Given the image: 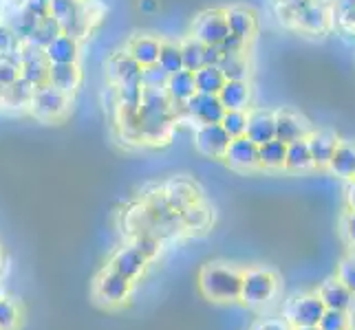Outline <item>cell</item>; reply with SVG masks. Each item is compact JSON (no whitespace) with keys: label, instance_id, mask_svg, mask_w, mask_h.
Returning <instances> with one entry per match:
<instances>
[{"label":"cell","instance_id":"6da1fadb","mask_svg":"<svg viewBox=\"0 0 355 330\" xmlns=\"http://www.w3.org/2000/svg\"><path fill=\"white\" fill-rule=\"evenodd\" d=\"M177 124V106L166 89H144L139 104V139L144 145L168 143Z\"/></svg>","mask_w":355,"mask_h":330},{"label":"cell","instance_id":"7a4b0ae2","mask_svg":"<svg viewBox=\"0 0 355 330\" xmlns=\"http://www.w3.org/2000/svg\"><path fill=\"white\" fill-rule=\"evenodd\" d=\"M243 271L227 264H205L199 273L203 297L212 302H236L241 297Z\"/></svg>","mask_w":355,"mask_h":330},{"label":"cell","instance_id":"3957f363","mask_svg":"<svg viewBox=\"0 0 355 330\" xmlns=\"http://www.w3.org/2000/svg\"><path fill=\"white\" fill-rule=\"evenodd\" d=\"M71 104H73L71 95L53 89L51 84H42V86L33 91L27 110L38 121H60L69 115Z\"/></svg>","mask_w":355,"mask_h":330},{"label":"cell","instance_id":"277c9868","mask_svg":"<svg viewBox=\"0 0 355 330\" xmlns=\"http://www.w3.org/2000/svg\"><path fill=\"white\" fill-rule=\"evenodd\" d=\"M278 291V277L269 268H250L243 271L241 282V302L248 306H265L267 302H272Z\"/></svg>","mask_w":355,"mask_h":330},{"label":"cell","instance_id":"5b68a950","mask_svg":"<svg viewBox=\"0 0 355 330\" xmlns=\"http://www.w3.org/2000/svg\"><path fill=\"white\" fill-rule=\"evenodd\" d=\"M324 313V304L318 297V293H300L293 295L285 304V322L289 328H304V326H318Z\"/></svg>","mask_w":355,"mask_h":330},{"label":"cell","instance_id":"8992f818","mask_svg":"<svg viewBox=\"0 0 355 330\" xmlns=\"http://www.w3.org/2000/svg\"><path fill=\"white\" fill-rule=\"evenodd\" d=\"M130 291H132V282L126 277H121L119 273H115L113 268H104V271L97 275L95 279V286H93V295L95 300L104 304L108 309H115L126 304L130 297Z\"/></svg>","mask_w":355,"mask_h":330},{"label":"cell","instance_id":"52a82bcc","mask_svg":"<svg viewBox=\"0 0 355 330\" xmlns=\"http://www.w3.org/2000/svg\"><path fill=\"white\" fill-rule=\"evenodd\" d=\"M183 113L188 119L197 121V126L201 124H221L225 108L216 95H203V93H194L190 100L177 108V117Z\"/></svg>","mask_w":355,"mask_h":330},{"label":"cell","instance_id":"ba28073f","mask_svg":"<svg viewBox=\"0 0 355 330\" xmlns=\"http://www.w3.org/2000/svg\"><path fill=\"white\" fill-rule=\"evenodd\" d=\"M227 33L230 29H227L223 9H207L192 20L190 35L197 38L201 44H221Z\"/></svg>","mask_w":355,"mask_h":330},{"label":"cell","instance_id":"9c48e42d","mask_svg":"<svg viewBox=\"0 0 355 330\" xmlns=\"http://www.w3.org/2000/svg\"><path fill=\"white\" fill-rule=\"evenodd\" d=\"M49 75V59L44 48H38L29 42H20V77L31 86H42Z\"/></svg>","mask_w":355,"mask_h":330},{"label":"cell","instance_id":"30bf717a","mask_svg":"<svg viewBox=\"0 0 355 330\" xmlns=\"http://www.w3.org/2000/svg\"><path fill=\"white\" fill-rule=\"evenodd\" d=\"M230 141V134L221 124H201L194 130V148L207 158H223Z\"/></svg>","mask_w":355,"mask_h":330},{"label":"cell","instance_id":"8fae6325","mask_svg":"<svg viewBox=\"0 0 355 330\" xmlns=\"http://www.w3.org/2000/svg\"><path fill=\"white\" fill-rule=\"evenodd\" d=\"M104 75L111 82V86H117L121 82L128 80H139L141 77V66L130 57L126 51H115L104 59Z\"/></svg>","mask_w":355,"mask_h":330},{"label":"cell","instance_id":"7c38bea8","mask_svg":"<svg viewBox=\"0 0 355 330\" xmlns=\"http://www.w3.org/2000/svg\"><path fill=\"white\" fill-rule=\"evenodd\" d=\"M148 258L135 247V244H128V247H121L113 258L111 262H108V268H113L115 273H119L121 277L130 279V282H135L141 273L144 268L148 266Z\"/></svg>","mask_w":355,"mask_h":330},{"label":"cell","instance_id":"4fadbf2b","mask_svg":"<svg viewBox=\"0 0 355 330\" xmlns=\"http://www.w3.org/2000/svg\"><path fill=\"white\" fill-rule=\"evenodd\" d=\"M223 158H225V163L234 169H243V172L245 169H256L259 167V145L243 134V137L230 141Z\"/></svg>","mask_w":355,"mask_h":330},{"label":"cell","instance_id":"5bb4252c","mask_svg":"<svg viewBox=\"0 0 355 330\" xmlns=\"http://www.w3.org/2000/svg\"><path fill=\"white\" fill-rule=\"evenodd\" d=\"M318 297L322 300L324 309L342 311L349 315L355 311V295L340 282L338 277H329L327 282H322L320 288H318Z\"/></svg>","mask_w":355,"mask_h":330},{"label":"cell","instance_id":"9a60e30c","mask_svg":"<svg viewBox=\"0 0 355 330\" xmlns=\"http://www.w3.org/2000/svg\"><path fill=\"white\" fill-rule=\"evenodd\" d=\"M162 194L166 196L168 205L173 207L175 212H183L186 207H190V205L201 201L199 187L194 185L192 181H188V178H173V181H168L166 185L162 187Z\"/></svg>","mask_w":355,"mask_h":330},{"label":"cell","instance_id":"2e32d148","mask_svg":"<svg viewBox=\"0 0 355 330\" xmlns=\"http://www.w3.org/2000/svg\"><path fill=\"white\" fill-rule=\"evenodd\" d=\"M274 124H276V139L283 143H293L300 139H307V134L311 132L307 121L302 117H298L291 110H278L274 113Z\"/></svg>","mask_w":355,"mask_h":330},{"label":"cell","instance_id":"e0dca14e","mask_svg":"<svg viewBox=\"0 0 355 330\" xmlns=\"http://www.w3.org/2000/svg\"><path fill=\"white\" fill-rule=\"evenodd\" d=\"M159 48H162V38H157L153 33H135L126 44V51L141 68L157 64Z\"/></svg>","mask_w":355,"mask_h":330},{"label":"cell","instance_id":"ac0fdd59","mask_svg":"<svg viewBox=\"0 0 355 330\" xmlns=\"http://www.w3.org/2000/svg\"><path fill=\"white\" fill-rule=\"evenodd\" d=\"M307 143H309V152L313 158V167H327L331 156L338 148V134L331 130H313L307 134Z\"/></svg>","mask_w":355,"mask_h":330},{"label":"cell","instance_id":"d6986e66","mask_svg":"<svg viewBox=\"0 0 355 330\" xmlns=\"http://www.w3.org/2000/svg\"><path fill=\"white\" fill-rule=\"evenodd\" d=\"M245 137L254 141L256 145H263L267 141L276 139L274 113H269V110H252V113H248V130H245Z\"/></svg>","mask_w":355,"mask_h":330},{"label":"cell","instance_id":"ffe728a7","mask_svg":"<svg viewBox=\"0 0 355 330\" xmlns=\"http://www.w3.org/2000/svg\"><path fill=\"white\" fill-rule=\"evenodd\" d=\"M46 84L73 97L82 84V71L78 64H49Z\"/></svg>","mask_w":355,"mask_h":330},{"label":"cell","instance_id":"44dd1931","mask_svg":"<svg viewBox=\"0 0 355 330\" xmlns=\"http://www.w3.org/2000/svg\"><path fill=\"white\" fill-rule=\"evenodd\" d=\"M49 64H78L80 59V40L60 33L58 38L44 48Z\"/></svg>","mask_w":355,"mask_h":330},{"label":"cell","instance_id":"7402d4cb","mask_svg":"<svg viewBox=\"0 0 355 330\" xmlns=\"http://www.w3.org/2000/svg\"><path fill=\"white\" fill-rule=\"evenodd\" d=\"M218 100H221L225 110H248L252 100V89L248 80H225L223 89L218 91Z\"/></svg>","mask_w":355,"mask_h":330},{"label":"cell","instance_id":"603a6c76","mask_svg":"<svg viewBox=\"0 0 355 330\" xmlns=\"http://www.w3.org/2000/svg\"><path fill=\"white\" fill-rule=\"evenodd\" d=\"M327 169L338 178L353 181L355 178V143L340 141Z\"/></svg>","mask_w":355,"mask_h":330},{"label":"cell","instance_id":"cb8c5ba5","mask_svg":"<svg viewBox=\"0 0 355 330\" xmlns=\"http://www.w3.org/2000/svg\"><path fill=\"white\" fill-rule=\"evenodd\" d=\"M166 93L170 97V102H173L177 108L183 106L194 93H197V89H194V73L186 71V68L173 73L166 82Z\"/></svg>","mask_w":355,"mask_h":330},{"label":"cell","instance_id":"d4e9b609","mask_svg":"<svg viewBox=\"0 0 355 330\" xmlns=\"http://www.w3.org/2000/svg\"><path fill=\"white\" fill-rule=\"evenodd\" d=\"M225 11V22L232 35H239L243 40H250L256 33V18L248 7H230Z\"/></svg>","mask_w":355,"mask_h":330},{"label":"cell","instance_id":"484cf974","mask_svg":"<svg viewBox=\"0 0 355 330\" xmlns=\"http://www.w3.org/2000/svg\"><path fill=\"white\" fill-rule=\"evenodd\" d=\"M298 24V27L302 31H309V33H322L327 27H329V11L324 5L320 3H311L304 7L302 11H298L296 20H293Z\"/></svg>","mask_w":355,"mask_h":330},{"label":"cell","instance_id":"4316f807","mask_svg":"<svg viewBox=\"0 0 355 330\" xmlns=\"http://www.w3.org/2000/svg\"><path fill=\"white\" fill-rule=\"evenodd\" d=\"M283 169H287V172H296V174H302V172H309V169H313V158H311V152H309L307 139L293 141V143L287 145L285 167Z\"/></svg>","mask_w":355,"mask_h":330},{"label":"cell","instance_id":"83f0119b","mask_svg":"<svg viewBox=\"0 0 355 330\" xmlns=\"http://www.w3.org/2000/svg\"><path fill=\"white\" fill-rule=\"evenodd\" d=\"M285 154L287 143L272 139L263 145H259V167L263 169H283L285 167Z\"/></svg>","mask_w":355,"mask_h":330},{"label":"cell","instance_id":"f1b7e54d","mask_svg":"<svg viewBox=\"0 0 355 330\" xmlns=\"http://www.w3.org/2000/svg\"><path fill=\"white\" fill-rule=\"evenodd\" d=\"M223 84H225V77L216 66H201L199 71H194V89H197V93L218 95V91L223 89Z\"/></svg>","mask_w":355,"mask_h":330},{"label":"cell","instance_id":"f546056e","mask_svg":"<svg viewBox=\"0 0 355 330\" xmlns=\"http://www.w3.org/2000/svg\"><path fill=\"white\" fill-rule=\"evenodd\" d=\"M60 33H62V24H60L51 16H44V18L38 20V24H35V29L31 31L27 42L33 44V46H38V48H46Z\"/></svg>","mask_w":355,"mask_h":330},{"label":"cell","instance_id":"4dcf8cb0","mask_svg":"<svg viewBox=\"0 0 355 330\" xmlns=\"http://www.w3.org/2000/svg\"><path fill=\"white\" fill-rule=\"evenodd\" d=\"M33 91H35V86H31L29 82L18 77L14 84H9L7 89H3L0 102H3L5 106H11V108H27L31 97H33Z\"/></svg>","mask_w":355,"mask_h":330},{"label":"cell","instance_id":"1f68e13d","mask_svg":"<svg viewBox=\"0 0 355 330\" xmlns=\"http://www.w3.org/2000/svg\"><path fill=\"white\" fill-rule=\"evenodd\" d=\"M216 68L223 73L225 80H248L250 77V62L245 53H223L221 62Z\"/></svg>","mask_w":355,"mask_h":330},{"label":"cell","instance_id":"d6a6232c","mask_svg":"<svg viewBox=\"0 0 355 330\" xmlns=\"http://www.w3.org/2000/svg\"><path fill=\"white\" fill-rule=\"evenodd\" d=\"M203 46L197 38L192 35H186L181 42H179V51H181V62L186 71H199L203 66Z\"/></svg>","mask_w":355,"mask_h":330},{"label":"cell","instance_id":"836d02e7","mask_svg":"<svg viewBox=\"0 0 355 330\" xmlns=\"http://www.w3.org/2000/svg\"><path fill=\"white\" fill-rule=\"evenodd\" d=\"M38 16H33L31 11H27L24 7H20L18 11H14V16L9 18V27H11V31L16 33V38H18V42H27L29 40V35H31V31L35 29V24H38Z\"/></svg>","mask_w":355,"mask_h":330},{"label":"cell","instance_id":"e575fe53","mask_svg":"<svg viewBox=\"0 0 355 330\" xmlns=\"http://www.w3.org/2000/svg\"><path fill=\"white\" fill-rule=\"evenodd\" d=\"M179 216H181V227L183 229H192V231L205 229L207 225H210V218H212L210 210L203 207L201 201L190 205V207H186L183 212H179Z\"/></svg>","mask_w":355,"mask_h":330},{"label":"cell","instance_id":"d590c367","mask_svg":"<svg viewBox=\"0 0 355 330\" xmlns=\"http://www.w3.org/2000/svg\"><path fill=\"white\" fill-rule=\"evenodd\" d=\"M157 64L162 66L168 75H173V73L181 71L183 68V62H181V51H179V44L177 42H168V40H162V48H159V59Z\"/></svg>","mask_w":355,"mask_h":330},{"label":"cell","instance_id":"8d00e7d4","mask_svg":"<svg viewBox=\"0 0 355 330\" xmlns=\"http://www.w3.org/2000/svg\"><path fill=\"white\" fill-rule=\"evenodd\" d=\"M221 126L230 134V139L243 137L245 130H248V110H225Z\"/></svg>","mask_w":355,"mask_h":330},{"label":"cell","instance_id":"74e56055","mask_svg":"<svg viewBox=\"0 0 355 330\" xmlns=\"http://www.w3.org/2000/svg\"><path fill=\"white\" fill-rule=\"evenodd\" d=\"M80 3L82 0H51V5H49V16L55 18L64 29L67 24L73 20V16L78 14Z\"/></svg>","mask_w":355,"mask_h":330},{"label":"cell","instance_id":"f35d334b","mask_svg":"<svg viewBox=\"0 0 355 330\" xmlns=\"http://www.w3.org/2000/svg\"><path fill=\"white\" fill-rule=\"evenodd\" d=\"M20 324V306L9 297H0V330H16Z\"/></svg>","mask_w":355,"mask_h":330},{"label":"cell","instance_id":"ab89813d","mask_svg":"<svg viewBox=\"0 0 355 330\" xmlns=\"http://www.w3.org/2000/svg\"><path fill=\"white\" fill-rule=\"evenodd\" d=\"M349 326H351V315L334 309H324L320 322H318L320 330H347Z\"/></svg>","mask_w":355,"mask_h":330},{"label":"cell","instance_id":"60d3db41","mask_svg":"<svg viewBox=\"0 0 355 330\" xmlns=\"http://www.w3.org/2000/svg\"><path fill=\"white\" fill-rule=\"evenodd\" d=\"M168 77L170 75L159 64L144 66L141 68V89H166Z\"/></svg>","mask_w":355,"mask_h":330},{"label":"cell","instance_id":"b9f144b4","mask_svg":"<svg viewBox=\"0 0 355 330\" xmlns=\"http://www.w3.org/2000/svg\"><path fill=\"white\" fill-rule=\"evenodd\" d=\"M336 277L340 279L342 284H345L353 295H355V260L351 258H345L340 264H338V273H336Z\"/></svg>","mask_w":355,"mask_h":330},{"label":"cell","instance_id":"7bdbcfd3","mask_svg":"<svg viewBox=\"0 0 355 330\" xmlns=\"http://www.w3.org/2000/svg\"><path fill=\"white\" fill-rule=\"evenodd\" d=\"M20 46L16 33L11 31V27L7 22H0V55H7L11 51H16V48Z\"/></svg>","mask_w":355,"mask_h":330},{"label":"cell","instance_id":"ee69618b","mask_svg":"<svg viewBox=\"0 0 355 330\" xmlns=\"http://www.w3.org/2000/svg\"><path fill=\"white\" fill-rule=\"evenodd\" d=\"M245 44H248V40L239 38V35L227 33L225 38H223V42L218 44V48H221L223 53H243L245 51Z\"/></svg>","mask_w":355,"mask_h":330},{"label":"cell","instance_id":"f6af8a7d","mask_svg":"<svg viewBox=\"0 0 355 330\" xmlns=\"http://www.w3.org/2000/svg\"><path fill=\"white\" fill-rule=\"evenodd\" d=\"M49 5H51V0H22V7L38 18L49 16Z\"/></svg>","mask_w":355,"mask_h":330},{"label":"cell","instance_id":"bcb514c9","mask_svg":"<svg viewBox=\"0 0 355 330\" xmlns=\"http://www.w3.org/2000/svg\"><path fill=\"white\" fill-rule=\"evenodd\" d=\"M223 51L218 48V44H205L203 46V66H216L221 62Z\"/></svg>","mask_w":355,"mask_h":330},{"label":"cell","instance_id":"7dc6e473","mask_svg":"<svg viewBox=\"0 0 355 330\" xmlns=\"http://www.w3.org/2000/svg\"><path fill=\"white\" fill-rule=\"evenodd\" d=\"M342 234H345L349 244H355V212H347L342 216Z\"/></svg>","mask_w":355,"mask_h":330},{"label":"cell","instance_id":"c3c4849f","mask_svg":"<svg viewBox=\"0 0 355 330\" xmlns=\"http://www.w3.org/2000/svg\"><path fill=\"white\" fill-rule=\"evenodd\" d=\"M254 330H291L285 320H265L254 326Z\"/></svg>","mask_w":355,"mask_h":330},{"label":"cell","instance_id":"681fc988","mask_svg":"<svg viewBox=\"0 0 355 330\" xmlns=\"http://www.w3.org/2000/svg\"><path fill=\"white\" fill-rule=\"evenodd\" d=\"M137 9L141 11V14H146V16H153V14H157V11H159V0H139Z\"/></svg>","mask_w":355,"mask_h":330},{"label":"cell","instance_id":"f907efd6","mask_svg":"<svg viewBox=\"0 0 355 330\" xmlns=\"http://www.w3.org/2000/svg\"><path fill=\"white\" fill-rule=\"evenodd\" d=\"M347 203H349V210L355 212V181L351 183L349 190H347Z\"/></svg>","mask_w":355,"mask_h":330},{"label":"cell","instance_id":"816d5d0a","mask_svg":"<svg viewBox=\"0 0 355 330\" xmlns=\"http://www.w3.org/2000/svg\"><path fill=\"white\" fill-rule=\"evenodd\" d=\"M291 330H320L318 326H304V328H291Z\"/></svg>","mask_w":355,"mask_h":330},{"label":"cell","instance_id":"f5cc1de1","mask_svg":"<svg viewBox=\"0 0 355 330\" xmlns=\"http://www.w3.org/2000/svg\"><path fill=\"white\" fill-rule=\"evenodd\" d=\"M351 258L355 260V244H353V249H351Z\"/></svg>","mask_w":355,"mask_h":330},{"label":"cell","instance_id":"db71d44e","mask_svg":"<svg viewBox=\"0 0 355 330\" xmlns=\"http://www.w3.org/2000/svg\"><path fill=\"white\" fill-rule=\"evenodd\" d=\"M347 330H353V328H351V326H349V328H347Z\"/></svg>","mask_w":355,"mask_h":330},{"label":"cell","instance_id":"11a10c76","mask_svg":"<svg viewBox=\"0 0 355 330\" xmlns=\"http://www.w3.org/2000/svg\"><path fill=\"white\" fill-rule=\"evenodd\" d=\"M0 297H3V295H0Z\"/></svg>","mask_w":355,"mask_h":330},{"label":"cell","instance_id":"9f6ffc18","mask_svg":"<svg viewBox=\"0 0 355 330\" xmlns=\"http://www.w3.org/2000/svg\"><path fill=\"white\" fill-rule=\"evenodd\" d=\"M353 181H355V178H353Z\"/></svg>","mask_w":355,"mask_h":330}]
</instances>
